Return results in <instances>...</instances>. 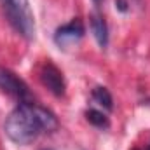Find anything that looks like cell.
<instances>
[{"mask_svg": "<svg viewBox=\"0 0 150 150\" xmlns=\"http://www.w3.org/2000/svg\"><path fill=\"white\" fill-rule=\"evenodd\" d=\"M5 134L16 145H28L37 140L40 133H52L58 129L56 115L32 101H19L9 113L4 124Z\"/></svg>", "mask_w": 150, "mask_h": 150, "instance_id": "6da1fadb", "label": "cell"}, {"mask_svg": "<svg viewBox=\"0 0 150 150\" xmlns=\"http://www.w3.org/2000/svg\"><path fill=\"white\" fill-rule=\"evenodd\" d=\"M4 11L14 30L25 38L35 37V18L28 0H2Z\"/></svg>", "mask_w": 150, "mask_h": 150, "instance_id": "7a4b0ae2", "label": "cell"}, {"mask_svg": "<svg viewBox=\"0 0 150 150\" xmlns=\"http://www.w3.org/2000/svg\"><path fill=\"white\" fill-rule=\"evenodd\" d=\"M0 89L4 93H7L9 96L19 100V101H26L30 96L28 86L14 74L4 67H0Z\"/></svg>", "mask_w": 150, "mask_h": 150, "instance_id": "3957f363", "label": "cell"}, {"mask_svg": "<svg viewBox=\"0 0 150 150\" xmlns=\"http://www.w3.org/2000/svg\"><path fill=\"white\" fill-rule=\"evenodd\" d=\"M40 80L54 96H63L65 94V89H67L65 77L61 74V70L56 65H52L51 61L42 65V68H40Z\"/></svg>", "mask_w": 150, "mask_h": 150, "instance_id": "277c9868", "label": "cell"}, {"mask_svg": "<svg viewBox=\"0 0 150 150\" xmlns=\"http://www.w3.org/2000/svg\"><path fill=\"white\" fill-rule=\"evenodd\" d=\"M84 25L80 19H72L70 23L59 26L54 33V42L59 47H68L75 42H79L80 38L84 37Z\"/></svg>", "mask_w": 150, "mask_h": 150, "instance_id": "5b68a950", "label": "cell"}, {"mask_svg": "<svg viewBox=\"0 0 150 150\" xmlns=\"http://www.w3.org/2000/svg\"><path fill=\"white\" fill-rule=\"evenodd\" d=\"M89 25H91V32L96 38L98 45L105 49L108 45V26H107L105 18L100 12H93L89 16Z\"/></svg>", "mask_w": 150, "mask_h": 150, "instance_id": "8992f818", "label": "cell"}, {"mask_svg": "<svg viewBox=\"0 0 150 150\" xmlns=\"http://www.w3.org/2000/svg\"><path fill=\"white\" fill-rule=\"evenodd\" d=\"M93 100H94L98 105L105 107L107 110H112V108H113L112 94L108 93V89H107V87H101V86L94 87V89H93Z\"/></svg>", "mask_w": 150, "mask_h": 150, "instance_id": "52a82bcc", "label": "cell"}, {"mask_svg": "<svg viewBox=\"0 0 150 150\" xmlns=\"http://www.w3.org/2000/svg\"><path fill=\"white\" fill-rule=\"evenodd\" d=\"M86 117H87V120H89L93 126H96V127L107 129V127L110 126V122H108V117H107L103 112H100V110H87Z\"/></svg>", "mask_w": 150, "mask_h": 150, "instance_id": "ba28073f", "label": "cell"}, {"mask_svg": "<svg viewBox=\"0 0 150 150\" xmlns=\"http://www.w3.org/2000/svg\"><path fill=\"white\" fill-rule=\"evenodd\" d=\"M115 7L120 12H126L127 11V0H115Z\"/></svg>", "mask_w": 150, "mask_h": 150, "instance_id": "9c48e42d", "label": "cell"}, {"mask_svg": "<svg viewBox=\"0 0 150 150\" xmlns=\"http://www.w3.org/2000/svg\"><path fill=\"white\" fill-rule=\"evenodd\" d=\"M93 2H94V4H101L103 0H93Z\"/></svg>", "mask_w": 150, "mask_h": 150, "instance_id": "30bf717a", "label": "cell"}, {"mask_svg": "<svg viewBox=\"0 0 150 150\" xmlns=\"http://www.w3.org/2000/svg\"><path fill=\"white\" fill-rule=\"evenodd\" d=\"M44 150H52V149H44Z\"/></svg>", "mask_w": 150, "mask_h": 150, "instance_id": "8fae6325", "label": "cell"}, {"mask_svg": "<svg viewBox=\"0 0 150 150\" xmlns=\"http://www.w3.org/2000/svg\"><path fill=\"white\" fill-rule=\"evenodd\" d=\"M134 150H138V149H134Z\"/></svg>", "mask_w": 150, "mask_h": 150, "instance_id": "7c38bea8", "label": "cell"}, {"mask_svg": "<svg viewBox=\"0 0 150 150\" xmlns=\"http://www.w3.org/2000/svg\"><path fill=\"white\" fill-rule=\"evenodd\" d=\"M149 150H150V147H149Z\"/></svg>", "mask_w": 150, "mask_h": 150, "instance_id": "4fadbf2b", "label": "cell"}]
</instances>
